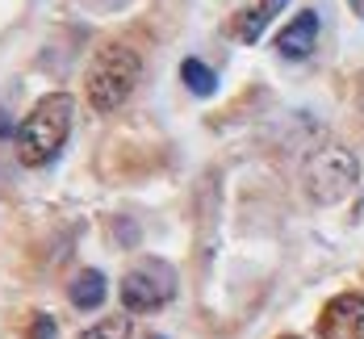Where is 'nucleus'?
<instances>
[{"mask_svg":"<svg viewBox=\"0 0 364 339\" xmlns=\"http://www.w3.org/2000/svg\"><path fill=\"white\" fill-rule=\"evenodd\" d=\"M72 117H75V101L68 92H46L17 126V159L26 168L50 163L72 134Z\"/></svg>","mask_w":364,"mask_h":339,"instance_id":"nucleus-1","label":"nucleus"},{"mask_svg":"<svg viewBox=\"0 0 364 339\" xmlns=\"http://www.w3.org/2000/svg\"><path fill=\"white\" fill-rule=\"evenodd\" d=\"M139 80H143V59H139V50L117 46V42L101 46L97 59H92V68H88V105L97 113L122 109V105L134 97Z\"/></svg>","mask_w":364,"mask_h":339,"instance_id":"nucleus-2","label":"nucleus"},{"mask_svg":"<svg viewBox=\"0 0 364 339\" xmlns=\"http://www.w3.org/2000/svg\"><path fill=\"white\" fill-rule=\"evenodd\" d=\"M301 181H306V193L318 205H335V201H343L352 188L360 185V163H356V155L348 147L327 143V147H318L306 159Z\"/></svg>","mask_w":364,"mask_h":339,"instance_id":"nucleus-3","label":"nucleus"},{"mask_svg":"<svg viewBox=\"0 0 364 339\" xmlns=\"http://www.w3.org/2000/svg\"><path fill=\"white\" fill-rule=\"evenodd\" d=\"M172 294H176V268L168 260H143L122 276V306L134 314L168 306Z\"/></svg>","mask_w":364,"mask_h":339,"instance_id":"nucleus-4","label":"nucleus"},{"mask_svg":"<svg viewBox=\"0 0 364 339\" xmlns=\"http://www.w3.org/2000/svg\"><path fill=\"white\" fill-rule=\"evenodd\" d=\"M323 339H364V298L360 294H335L323 306Z\"/></svg>","mask_w":364,"mask_h":339,"instance_id":"nucleus-5","label":"nucleus"},{"mask_svg":"<svg viewBox=\"0 0 364 339\" xmlns=\"http://www.w3.org/2000/svg\"><path fill=\"white\" fill-rule=\"evenodd\" d=\"M314 42H318V13L314 9H301L289 26L277 34V50H281V59H293L297 63V59H306L314 50Z\"/></svg>","mask_w":364,"mask_h":339,"instance_id":"nucleus-6","label":"nucleus"},{"mask_svg":"<svg viewBox=\"0 0 364 339\" xmlns=\"http://www.w3.org/2000/svg\"><path fill=\"white\" fill-rule=\"evenodd\" d=\"M109 294V281H105V272H97V268H84V272H75L72 285H68V298H72L75 310H97L101 301Z\"/></svg>","mask_w":364,"mask_h":339,"instance_id":"nucleus-7","label":"nucleus"},{"mask_svg":"<svg viewBox=\"0 0 364 339\" xmlns=\"http://www.w3.org/2000/svg\"><path fill=\"white\" fill-rule=\"evenodd\" d=\"M285 4H289V0H259V4H252V9H247V13H239V26H235L239 42H247V46H252V42H259V34L272 26V17H277Z\"/></svg>","mask_w":364,"mask_h":339,"instance_id":"nucleus-8","label":"nucleus"},{"mask_svg":"<svg viewBox=\"0 0 364 339\" xmlns=\"http://www.w3.org/2000/svg\"><path fill=\"white\" fill-rule=\"evenodd\" d=\"M181 80H184V88H188L193 97H214V88H218V75L210 72L201 59H184L181 63Z\"/></svg>","mask_w":364,"mask_h":339,"instance_id":"nucleus-9","label":"nucleus"},{"mask_svg":"<svg viewBox=\"0 0 364 339\" xmlns=\"http://www.w3.org/2000/svg\"><path fill=\"white\" fill-rule=\"evenodd\" d=\"M80 339H130V318L113 314V318H101L97 327H88Z\"/></svg>","mask_w":364,"mask_h":339,"instance_id":"nucleus-10","label":"nucleus"},{"mask_svg":"<svg viewBox=\"0 0 364 339\" xmlns=\"http://www.w3.org/2000/svg\"><path fill=\"white\" fill-rule=\"evenodd\" d=\"M30 339H55V318L38 314V318H34V331H30Z\"/></svg>","mask_w":364,"mask_h":339,"instance_id":"nucleus-11","label":"nucleus"},{"mask_svg":"<svg viewBox=\"0 0 364 339\" xmlns=\"http://www.w3.org/2000/svg\"><path fill=\"white\" fill-rule=\"evenodd\" d=\"M352 9H356V17H364V0H348Z\"/></svg>","mask_w":364,"mask_h":339,"instance_id":"nucleus-12","label":"nucleus"}]
</instances>
